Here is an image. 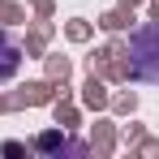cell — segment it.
Here are the masks:
<instances>
[{"mask_svg": "<svg viewBox=\"0 0 159 159\" xmlns=\"http://www.w3.org/2000/svg\"><path fill=\"white\" fill-rule=\"evenodd\" d=\"M125 73L133 82H151L159 86V22H146L129 34V48H125Z\"/></svg>", "mask_w": 159, "mask_h": 159, "instance_id": "1", "label": "cell"}, {"mask_svg": "<svg viewBox=\"0 0 159 159\" xmlns=\"http://www.w3.org/2000/svg\"><path fill=\"white\" fill-rule=\"evenodd\" d=\"M17 69H22V43L9 30H0V82L17 78Z\"/></svg>", "mask_w": 159, "mask_h": 159, "instance_id": "2", "label": "cell"}, {"mask_svg": "<svg viewBox=\"0 0 159 159\" xmlns=\"http://www.w3.org/2000/svg\"><path fill=\"white\" fill-rule=\"evenodd\" d=\"M39 146H43V151H82L78 142H65V138H52V133H48V138H39Z\"/></svg>", "mask_w": 159, "mask_h": 159, "instance_id": "3", "label": "cell"}]
</instances>
